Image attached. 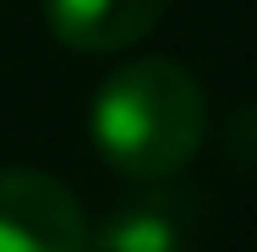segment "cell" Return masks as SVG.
<instances>
[{
	"mask_svg": "<svg viewBox=\"0 0 257 252\" xmlns=\"http://www.w3.org/2000/svg\"><path fill=\"white\" fill-rule=\"evenodd\" d=\"M88 126L109 170H120L126 181H170L203 148V82L164 55L126 60L99 82Z\"/></svg>",
	"mask_w": 257,
	"mask_h": 252,
	"instance_id": "6da1fadb",
	"label": "cell"
},
{
	"mask_svg": "<svg viewBox=\"0 0 257 252\" xmlns=\"http://www.w3.org/2000/svg\"><path fill=\"white\" fill-rule=\"evenodd\" d=\"M0 252H88V214L44 170H0Z\"/></svg>",
	"mask_w": 257,
	"mask_h": 252,
	"instance_id": "7a4b0ae2",
	"label": "cell"
},
{
	"mask_svg": "<svg viewBox=\"0 0 257 252\" xmlns=\"http://www.w3.org/2000/svg\"><path fill=\"white\" fill-rule=\"evenodd\" d=\"M170 0H44L50 33L66 50L82 55H115L143 44L159 28Z\"/></svg>",
	"mask_w": 257,
	"mask_h": 252,
	"instance_id": "3957f363",
	"label": "cell"
},
{
	"mask_svg": "<svg viewBox=\"0 0 257 252\" xmlns=\"http://www.w3.org/2000/svg\"><path fill=\"white\" fill-rule=\"evenodd\" d=\"M88 252H186L181 208L164 198H137L115 208L99 230H88Z\"/></svg>",
	"mask_w": 257,
	"mask_h": 252,
	"instance_id": "277c9868",
	"label": "cell"
}]
</instances>
